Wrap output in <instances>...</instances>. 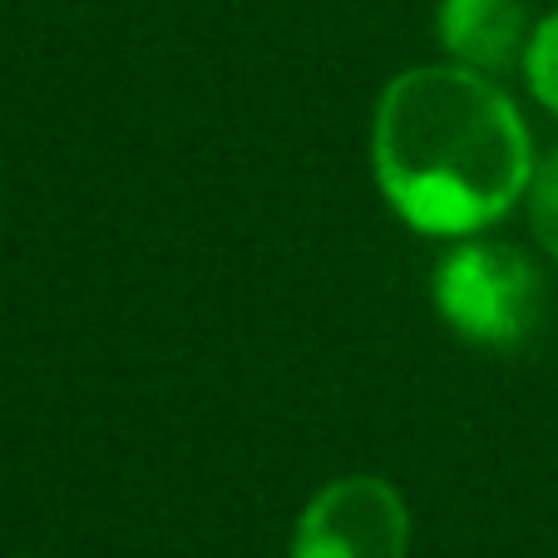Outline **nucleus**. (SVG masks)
Here are the masks:
<instances>
[{"label": "nucleus", "instance_id": "nucleus-1", "mask_svg": "<svg viewBox=\"0 0 558 558\" xmlns=\"http://www.w3.org/2000/svg\"><path fill=\"white\" fill-rule=\"evenodd\" d=\"M371 163L390 213L425 238H474L529 193L534 138L514 99L464 64H415L380 89Z\"/></svg>", "mask_w": 558, "mask_h": 558}, {"label": "nucleus", "instance_id": "nucleus-2", "mask_svg": "<svg viewBox=\"0 0 558 558\" xmlns=\"http://www.w3.org/2000/svg\"><path fill=\"white\" fill-rule=\"evenodd\" d=\"M435 306L454 337L474 347H519L538 327L544 282L524 253L489 238H454V247L435 263Z\"/></svg>", "mask_w": 558, "mask_h": 558}, {"label": "nucleus", "instance_id": "nucleus-3", "mask_svg": "<svg viewBox=\"0 0 558 558\" xmlns=\"http://www.w3.org/2000/svg\"><path fill=\"white\" fill-rule=\"evenodd\" d=\"M411 509L380 474H341L306 499L292 529V558H405Z\"/></svg>", "mask_w": 558, "mask_h": 558}, {"label": "nucleus", "instance_id": "nucleus-4", "mask_svg": "<svg viewBox=\"0 0 558 558\" xmlns=\"http://www.w3.org/2000/svg\"><path fill=\"white\" fill-rule=\"evenodd\" d=\"M435 31L454 64L495 80L509 64H524L534 25L524 0H440Z\"/></svg>", "mask_w": 558, "mask_h": 558}, {"label": "nucleus", "instance_id": "nucleus-5", "mask_svg": "<svg viewBox=\"0 0 558 558\" xmlns=\"http://www.w3.org/2000/svg\"><path fill=\"white\" fill-rule=\"evenodd\" d=\"M519 70H524V80H529V89H534L538 105H544L548 114H558V11L534 25Z\"/></svg>", "mask_w": 558, "mask_h": 558}, {"label": "nucleus", "instance_id": "nucleus-6", "mask_svg": "<svg viewBox=\"0 0 558 558\" xmlns=\"http://www.w3.org/2000/svg\"><path fill=\"white\" fill-rule=\"evenodd\" d=\"M524 203H529V228H534L538 247L558 263V148L534 163V179H529Z\"/></svg>", "mask_w": 558, "mask_h": 558}]
</instances>
